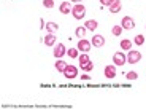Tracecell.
I'll use <instances>...</instances> for the list:
<instances>
[{"label": "cell", "instance_id": "obj_8", "mask_svg": "<svg viewBox=\"0 0 146 110\" xmlns=\"http://www.w3.org/2000/svg\"><path fill=\"white\" fill-rule=\"evenodd\" d=\"M91 43H92V46L100 48V46L105 45V38H103L102 35H94V37H92V40H91Z\"/></svg>", "mask_w": 146, "mask_h": 110}, {"label": "cell", "instance_id": "obj_11", "mask_svg": "<svg viewBox=\"0 0 146 110\" xmlns=\"http://www.w3.org/2000/svg\"><path fill=\"white\" fill-rule=\"evenodd\" d=\"M72 3H70V2H62V3H60V7H59V10H60V13H62V15H68L70 11H72Z\"/></svg>", "mask_w": 146, "mask_h": 110}, {"label": "cell", "instance_id": "obj_4", "mask_svg": "<svg viewBox=\"0 0 146 110\" xmlns=\"http://www.w3.org/2000/svg\"><path fill=\"white\" fill-rule=\"evenodd\" d=\"M64 77H67V78H75V77H78V69L75 66H72V64H67V67H65V70H64Z\"/></svg>", "mask_w": 146, "mask_h": 110}, {"label": "cell", "instance_id": "obj_22", "mask_svg": "<svg viewBox=\"0 0 146 110\" xmlns=\"http://www.w3.org/2000/svg\"><path fill=\"white\" fill-rule=\"evenodd\" d=\"M43 7L44 8H52L54 7V0H43Z\"/></svg>", "mask_w": 146, "mask_h": 110}, {"label": "cell", "instance_id": "obj_27", "mask_svg": "<svg viewBox=\"0 0 146 110\" xmlns=\"http://www.w3.org/2000/svg\"><path fill=\"white\" fill-rule=\"evenodd\" d=\"M73 3H81V0H72Z\"/></svg>", "mask_w": 146, "mask_h": 110}, {"label": "cell", "instance_id": "obj_13", "mask_svg": "<svg viewBox=\"0 0 146 110\" xmlns=\"http://www.w3.org/2000/svg\"><path fill=\"white\" fill-rule=\"evenodd\" d=\"M84 26H86V29H88V30H95L97 27H99V22L95 21V19H88Z\"/></svg>", "mask_w": 146, "mask_h": 110}, {"label": "cell", "instance_id": "obj_21", "mask_svg": "<svg viewBox=\"0 0 146 110\" xmlns=\"http://www.w3.org/2000/svg\"><path fill=\"white\" fill-rule=\"evenodd\" d=\"M133 42H135L137 45H143V43H145V37H143V35H137L135 38H133Z\"/></svg>", "mask_w": 146, "mask_h": 110}, {"label": "cell", "instance_id": "obj_3", "mask_svg": "<svg viewBox=\"0 0 146 110\" xmlns=\"http://www.w3.org/2000/svg\"><path fill=\"white\" fill-rule=\"evenodd\" d=\"M140 59H141V53L135 51V50H129V54H127L129 64H137V62H140Z\"/></svg>", "mask_w": 146, "mask_h": 110}, {"label": "cell", "instance_id": "obj_5", "mask_svg": "<svg viewBox=\"0 0 146 110\" xmlns=\"http://www.w3.org/2000/svg\"><path fill=\"white\" fill-rule=\"evenodd\" d=\"M121 26H122V29L130 30V29H133V27H135V21H133L130 16H124V18H122V21H121Z\"/></svg>", "mask_w": 146, "mask_h": 110}, {"label": "cell", "instance_id": "obj_12", "mask_svg": "<svg viewBox=\"0 0 146 110\" xmlns=\"http://www.w3.org/2000/svg\"><path fill=\"white\" fill-rule=\"evenodd\" d=\"M44 45H46V46H54L56 45V37H54V34H48V35H44Z\"/></svg>", "mask_w": 146, "mask_h": 110}, {"label": "cell", "instance_id": "obj_18", "mask_svg": "<svg viewBox=\"0 0 146 110\" xmlns=\"http://www.w3.org/2000/svg\"><path fill=\"white\" fill-rule=\"evenodd\" d=\"M46 29H48V32L54 34V32H57L59 26H57V24H56V22H48V24H46Z\"/></svg>", "mask_w": 146, "mask_h": 110}, {"label": "cell", "instance_id": "obj_7", "mask_svg": "<svg viewBox=\"0 0 146 110\" xmlns=\"http://www.w3.org/2000/svg\"><path fill=\"white\" fill-rule=\"evenodd\" d=\"M91 42H88V40H86V38H81V40L80 42H78V50H80V51H84V53H86V51H89V50H91Z\"/></svg>", "mask_w": 146, "mask_h": 110}, {"label": "cell", "instance_id": "obj_1", "mask_svg": "<svg viewBox=\"0 0 146 110\" xmlns=\"http://www.w3.org/2000/svg\"><path fill=\"white\" fill-rule=\"evenodd\" d=\"M72 15L75 19H83L84 16H86V7L81 3H75L72 8Z\"/></svg>", "mask_w": 146, "mask_h": 110}, {"label": "cell", "instance_id": "obj_9", "mask_svg": "<svg viewBox=\"0 0 146 110\" xmlns=\"http://www.w3.org/2000/svg\"><path fill=\"white\" fill-rule=\"evenodd\" d=\"M121 8H122L121 0H113V2H111V5L108 7V10H110V13H119Z\"/></svg>", "mask_w": 146, "mask_h": 110}, {"label": "cell", "instance_id": "obj_17", "mask_svg": "<svg viewBox=\"0 0 146 110\" xmlns=\"http://www.w3.org/2000/svg\"><path fill=\"white\" fill-rule=\"evenodd\" d=\"M86 27H76V30H75V34H76V37L78 38H84L86 37Z\"/></svg>", "mask_w": 146, "mask_h": 110}, {"label": "cell", "instance_id": "obj_14", "mask_svg": "<svg viewBox=\"0 0 146 110\" xmlns=\"http://www.w3.org/2000/svg\"><path fill=\"white\" fill-rule=\"evenodd\" d=\"M78 61H80V67H83V66H86L88 62H91V59H89L88 53H83V54H80V56H78Z\"/></svg>", "mask_w": 146, "mask_h": 110}, {"label": "cell", "instance_id": "obj_24", "mask_svg": "<svg viewBox=\"0 0 146 110\" xmlns=\"http://www.w3.org/2000/svg\"><path fill=\"white\" fill-rule=\"evenodd\" d=\"M81 69H83L84 72H91V70L94 69V64H92V62H88L86 66H83V67H81Z\"/></svg>", "mask_w": 146, "mask_h": 110}, {"label": "cell", "instance_id": "obj_25", "mask_svg": "<svg viewBox=\"0 0 146 110\" xmlns=\"http://www.w3.org/2000/svg\"><path fill=\"white\" fill-rule=\"evenodd\" d=\"M111 2H113V0H100V3H102L103 7H110V5H111Z\"/></svg>", "mask_w": 146, "mask_h": 110}, {"label": "cell", "instance_id": "obj_2", "mask_svg": "<svg viewBox=\"0 0 146 110\" xmlns=\"http://www.w3.org/2000/svg\"><path fill=\"white\" fill-rule=\"evenodd\" d=\"M125 62H127V56L122 51H117L113 54V64L114 66H124Z\"/></svg>", "mask_w": 146, "mask_h": 110}, {"label": "cell", "instance_id": "obj_6", "mask_svg": "<svg viewBox=\"0 0 146 110\" xmlns=\"http://www.w3.org/2000/svg\"><path fill=\"white\" fill-rule=\"evenodd\" d=\"M64 54H67V50H65V46H64V43L54 45V58L56 59H60Z\"/></svg>", "mask_w": 146, "mask_h": 110}, {"label": "cell", "instance_id": "obj_16", "mask_svg": "<svg viewBox=\"0 0 146 110\" xmlns=\"http://www.w3.org/2000/svg\"><path fill=\"white\" fill-rule=\"evenodd\" d=\"M67 67V62L65 61H62V59H57V62H56V69H57V72H64Z\"/></svg>", "mask_w": 146, "mask_h": 110}, {"label": "cell", "instance_id": "obj_20", "mask_svg": "<svg viewBox=\"0 0 146 110\" xmlns=\"http://www.w3.org/2000/svg\"><path fill=\"white\" fill-rule=\"evenodd\" d=\"M122 26H114L113 29H111V32H113V35H116V37H119L121 34H122Z\"/></svg>", "mask_w": 146, "mask_h": 110}, {"label": "cell", "instance_id": "obj_15", "mask_svg": "<svg viewBox=\"0 0 146 110\" xmlns=\"http://www.w3.org/2000/svg\"><path fill=\"white\" fill-rule=\"evenodd\" d=\"M121 50H124V51H129V50H132V42L129 40V38L121 40Z\"/></svg>", "mask_w": 146, "mask_h": 110}, {"label": "cell", "instance_id": "obj_10", "mask_svg": "<svg viewBox=\"0 0 146 110\" xmlns=\"http://www.w3.org/2000/svg\"><path fill=\"white\" fill-rule=\"evenodd\" d=\"M103 72H105V77L106 78H114V77H116V67H114V66H106Z\"/></svg>", "mask_w": 146, "mask_h": 110}, {"label": "cell", "instance_id": "obj_26", "mask_svg": "<svg viewBox=\"0 0 146 110\" xmlns=\"http://www.w3.org/2000/svg\"><path fill=\"white\" fill-rule=\"evenodd\" d=\"M81 80H86V81H89V80H91V77H89L88 73H83V77H81Z\"/></svg>", "mask_w": 146, "mask_h": 110}, {"label": "cell", "instance_id": "obj_19", "mask_svg": "<svg viewBox=\"0 0 146 110\" xmlns=\"http://www.w3.org/2000/svg\"><path fill=\"white\" fill-rule=\"evenodd\" d=\"M78 51H80V50H78V48H70V50H67V54L70 56V58H78Z\"/></svg>", "mask_w": 146, "mask_h": 110}, {"label": "cell", "instance_id": "obj_23", "mask_svg": "<svg viewBox=\"0 0 146 110\" xmlns=\"http://www.w3.org/2000/svg\"><path fill=\"white\" fill-rule=\"evenodd\" d=\"M137 78H138L137 72H127V80H137Z\"/></svg>", "mask_w": 146, "mask_h": 110}]
</instances>
